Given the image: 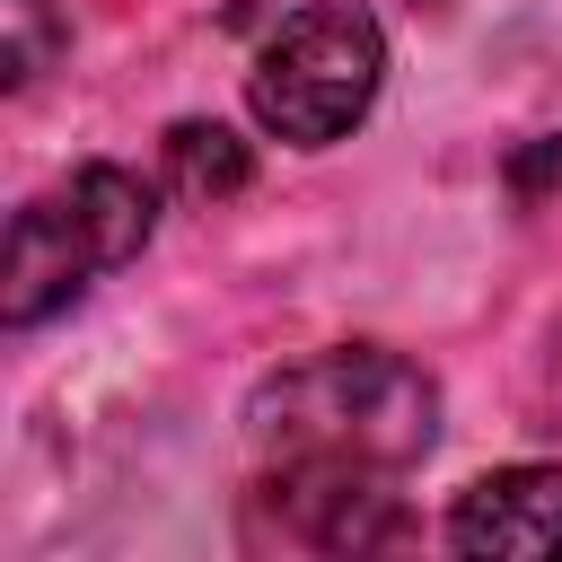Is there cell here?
Instances as JSON below:
<instances>
[{"mask_svg":"<svg viewBox=\"0 0 562 562\" xmlns=\"http://www.w3.org/2000/svg\"><path fill=\"white\" fill-rule=\"evenodd\" d=\"M448 544L474 562H553L562 553V465H492L457 492Z\"/></svg>","mask_w":562,"mask_h":562,"instance_id":"obj_5","label":"cell"},{"mask_svg":"<svg viewBox=\"0 0 562 562\" xmlns=\"http://www.w3.org/2000/svg\"><path fill=\"white\" fill-rule=\"evenodd\" d=\"M255 9H263V0H228V18H255Z\"/></svg>","mask_w":562,"mask_h":562,"instance_id":"obj_8","label":"cell"},{"mask_svg":"<svg viewBox=\"0 0 562 562\" xmlns=\"http://www.w3.org/2000/svg\"><path fill=\"white\" fill-rule=\"evenodd\" d=\"M263 509L307 553H378L404 536L395 474H360V465H263Z\"/></svg>","mask_w":562,"mask_h":562,"instance_id":"obj_4","label":"cell"},{"mask_svg":"<svg viewBox=\"0 0 562 562\" xmlns=\"http://www.w3.org/2000/svg\"><path fill=\"white\" fill-rule=\"evenodd\" d=\"M61 44H70V26L53 0H0V79L9 88H35Z\"/></svg>","mask_w":562,"mask_h":562,"instance_id":"obj_7","label":"cell"},{"mask_svg":"<svg viewBox=\"0 0 562 562\" xmlns=\"http://www.w3.org/2000/svg\"><path fill=\"white\" fill-rule=\"evenodd\" d=\"M246 439L263 465H360L404 474L439 439V386L378 342H342L316 360H290L255 386Z\"/></svg>","mask_w":562,"mask_h":562,"instance_id":"obj_1","label":"cell"},{"mask_svg":"<svg viewBox=\"0 0 562 562\" xmlns=\"http://www.w3.org/2000/svg\"><path fill=\"white\" fill-rule=\"evenodd\" d=\"M378 79H386V35L360 0H307L290 9L263 44H255V70H246V105L272 140L290 149H334L369 105H378Z\"/></svg>","mask_w":562,"mask_h":562,"instance_id":"obj_3","label":"cell"},{"mask_svg":"<svg viewBox=\"0 0 562 562\" xmlns=\"http://www.w3.org/2000/svg\"><path fill=\"white\" fill-rule=\"evenodd\" d=\"M246 176H255V158L228 123H176L167 132V184L184 202H228V193H246Z\"/></svg>","mask_w":562,"mask_h":562,"instance_id":"obj_6","label":"cell"},{"mask_svg":"<svg viewBox=\"0 0 562 562\" xmlns=\"http://www.w3.org/2000/svg\"><path fill=\"white\" fill-rule=\"evenodd\" d=\"M158 228V193L97 158V167H70L61 184H44L35 202H18L9 220V263H0V316L9 325H44L53 307H70L97 272L132 263Z\"/></svg>","mask_w":562,"mask_h":562,"instance_id":"obj_2","label":"cell"}]
</instances>
